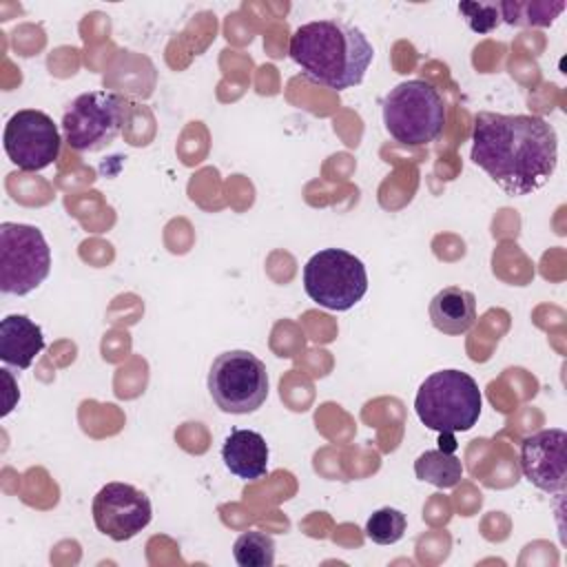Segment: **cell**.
I'll list each match as a JSON object with an SVG mask.
<instances>
[{
	"instance_id": "obj_1",
	"label": "cell",
	"mask_w": 567,
	"mask_h": 567,
	"mask_svg": "<svg viewBox=\"0 0 567 567\" xmlns=\"http://www.w3.org/2000/svg\"><path fill=\"white\" fill-rule=\"evenodd\" d=\"M472 162L507 195H532L556 171V128L538 115L481 111L472 128Z\"/></svg>"
},
{
	"instance_id": "obj_2",
	"label": "cell",
	"mask_w": 567,
	"mask_h": 567,
	"mask_svg": "<svg viewBox=\"0 0 567 567\" xmlns=\"http://www.w3.org/2000/svg\"><path fill=\"white\" fill-rule=\"evenodd\" d=\"M288 55L303 75L328 89H352L363 82L374 49L365 33L341 20H315L301 24L288 47Z\"/></svg>"
},
{
	"instance_id": "obj_3",
	"label": "cell",
	"mask_w": 567,
	"mask_h": 567,
	"mask_svg": "<svg viewBox=\"0 0 567 567\" xmlns=\"http://www.w3.org/2000/svg\"><path fill=\"white\" fill-rule=\"evenodd\" d=\"M481 405L478 383L454 368L430 374L414 399L419 421L439 434L472 430L481 416Z\"/></svg>"
},
{
	"instance_id": "obj_4",
	"label": "cell",
	"mask_w": 567,
	"mask_h": 567,
	"mask_svg": "<svg viewBox=\"0 0 567 567\" xmlns=\"http://www.w3.org/2000/svg\"><path fill=\"white\" fill-rule=\"evenodd\" d=\"M383 126L401 146H425L445 126L447 111L441 93L425 80H405L390 89L381 102Z\"/></svg>"
},
{
	"instance_id": "obj_5",
	"label": "cell",
	"mask_w": 567,
	"mask_h": 567,
	"mask_svg": "<svg viewBox=\"0 0 567 567\" xmlns=\"http://www.w3.org/2000/svg\"><path fill=\"white\" fill-rule=\"evenodd\" d=\"M303 290L321 308L350 310L368 292V270L343 248H323L303 266Z\"/></svg>"
},
{
	"instance_id": "obj_6",
	"label": "cell",
	"mask_w": 567,
	"mask_h": 567,
	"mask_svg": "<svg viewBox=\"0 0 567 567\" xmlns=\"http://www.w3.org/2000/svg\"><path fill=\"white\" fill-rule=\"evenodd\" d=\"M208 392L226 414H250L268 396V372L259 357L248 350H226L213 359Z\"/></svg>"
},
{
	"instance_id": "obj_7",
	"label": "cell",
	"mask_w": 567,
	"mask_h": 567,
	"mask_svg": "<svg viewBox=\"0 0 567 567\" xmlns=\"http://www.w3.org/2000/svg\"><path fill=\"white\" fill-rule=\"evenodd\" d=\"M128 102L113 91H89L78 95L62 117L69 148L78 153L102 151L115 142L128 120Z\"/></svg>"
},
{
	"instance_id": "obj_8",
	"label": "cell",
	"mask_w": 567,
	"mask_h": 567,
	"mask_svg": "<svg viewBox=\"0 0 567 567\" xmlns=\"http://www.w3.org/2000/svg\"><path fill=\"white\" fill-rule=\"evenodd\" d=\"M51 270V248L40 228L31 224H0V290L29 295Z\"/></svg>"
},
{
	"instance_id": "obj_9",
	"label": "cell",
	"mask_w": 567,
	"mask_h": 567,
	"mask_svg": "<svg viewBox=\"0 0 567 567\" xmlns=\"http://www.w3.org/2000/svg\"><path fill=\"white\" fill-rule=\"evenodd\" d=\"M4 153L20 171H42L60 155V131L55 122L38 109L13 113L2 135Z\"/></svg>"
},
{
	"instance_id": "obj_10",
	"label": "cell",
	"mask_w": 567,
	"mask_h": 567,
	"mask_svg": "<svg viewBox=\"0 0 567 567\" xmlns=\"http://www.w3.org/2000/svg\"><path fill=\"white\" fill-rule=\"evenodd\" d=\"M97 532L115 543L131 540L153 518L151 498L131 483H106L91 505Z\"/></svg>"
},
{
	"instance_id": "obj_11",
	"label": "cell",
	"mask_w": 567,
	"mask_h": 567,
	"mask_svg": "<svg viewBox=\"0 0 567 567\" xmlns=\"http://www.w3.org/2000/svg\"><path fill=\"white\" fill-rule=\"evenodd\" d=\"M567 432L563 427L538 430L520 443V470L525 478L547 494H563L567 474Z\"/></svg>"
},
{
	"instance_id": "obj_12",
	"label": "cell",
	"mask_w": 567,
	"mask_h": 567,
	"mask_svg": "<svg viewBox=\"0 0 567 567\" xmlns=\"http://www.w3.org/2000/svg\"><path fill=\"white\" fill-rule=\"evenodd\" d=\"M268 443L255 430H230L221 445V461L241 481H259L268 474Z\"/></svg>"
},
{
	"instance_id": "obj_13",
	"label": "cell",
	"mask_w": 567,
	"mask_h": 567,
	"mask_svg": "<svg viewBox=\"0 0 567 567\" xmlns=\"http://www.w3.org/2000/svg\"><path fill=\"white\" fill-rule=\"evenodd\" d=\"M44 348L42 328L27 315H7L0 321V359L7 365L27 370Z\"/></svg>"
},
{
	"instance_id": "obj_14",
	"label": "cell",
	"mask_w": 567,
	"mask_h": 567,
	"mask_svg": "<svg viewBox=\"0 0 567 567\" xmlns=\"http://www.w3.org/2000/svg\"><path fill=\"white\" fill-rule=\"evenodd\" d=\"M430 321L443 334H465L476 321V297L465 288L445 286L430 301Z\"/></svg>"
},
{
	"instance_id": "obj_15",
	"label": "cell",
	"mask_w": 567,
	"mask_h": 567,
	"mask_svg": "<svg viewBox=\"0 0 567 567\" xmlns=\"http://www.w3.org/2000/svg\"><path fill=\"white\" fill-rule=\"evenodd\" d=\"M414 474L419 481H425L439 489H450L461 483L463 465L447 450H425L414 461Z\"/></svg>"
},
{
	"instance_id": "obj_16",
	"label": "cell",
	"mask_w": 567,
	"mask_h": 567,
	"mask_svg": "<svg viewBox=\"0 0 567 567\" xmlns=\"http://www.w3.org/2000/svg\"><path fill=\"white\" fill-rule=\"evenodd\" d=\"M233 556L239 567H270L275 563V538L259 529L244 532L233 545Z\"/></svg>"
},
{
	"instance_id": "obj_17",
	"label": "cell",
	"mask_w": 567,
	"mask_h": 567,
	"mask_svg": "<svg viewBox=\"0 0 567 567\" xmlns=\"http://www.w3.org/2000/svg\"><path fill=\"white\" fill-rule=\"evenodd\" d=\"M408 518L396 507H381L365 520V536L377 545H394L403 538Z\"/></svg>"
},
{
	"instance_id": "obj_18",
	"label": "cell",
	"mask_w": 567,
	"mask_h": 567,
	"mask_svg": "<svg viewBox=\"0 0 567 567\" xmlns=\"http://www.w3.org/2000/svg\"><path fill=\"white\" fill-rule=\"evenodd\" d=\"M467 7L481 16V18H476V20L470 22V27H472L474 31L487 33V31H492V29L498 24L496 7H492V4H476V2H467Z\"/></svg>"
}]
</instances>
